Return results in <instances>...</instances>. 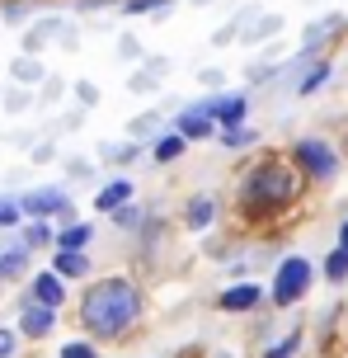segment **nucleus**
Instances as JSON below:
<instances>
[{
    "label": "nucleus",
    "mask_w": 348,
    "mask_h": 358,
    "mask_svg": "<svg viewBox=\"0 0 348 358\" xmlns=\"http://www.w3.org/2000/svg\"><path fill=\"white\" fill-rule=\"evenodd\" d=\"M207 113H212V123H221V127H236L245 113H250V99L245 94H217V99H207Z\"/></svg>",
    "instance_id": "nucleus-5"
},
{
    "label": "nucleus",
    "mask_w": 348,
    "mask_h": 358,
    "mask_svg": "<svg viewBox=\"0 0 348 358\" xmlns=\"http://www.w3.org/2000/svg\"><path fill=\"white\" fill-rule=\"evenodd\" d=\"M19 213H33L38 222H43V217H52V213H71V203H66V194L47 189V194H29L19 203Z\"/></svg>",
    "instance_id": "nucleus-9"
},
{
    "label": "nucleus",
    "mask_w": 348,
    "mask_h": 358,
    "mask_svg": "<svg viewBox=\"0 0 348 358\" xmlns=\"http://www.w3.org/2000/svg\"><path fill=\"white\" fill-rule=\"evenodd\" d=\"M75 99H80V104H94V99H99V90L85 80V85H75Z\"/></svg>",
    "instance_id": "nucleus-27"
},
{
    "label": "nucleus",
    "mask_w": 348,
    "mask_h": 358,
    "mask_svg": "<svg viewBox=\"0 0 348 358\" xmlns=\"http://www.w3.org/2000/svg\"><path fill=\"white\" fill-rule=\"evenodd\" d=\"M128 198H132V184H128V179H118V184H109L104 194L94 198V208H99V213H113V208H118V203H128Z\"/></svg>",
    "instance_id": "nucleus-13"
},
{
    "label": "nucleus",
    "mask_w": 348,
    "mask_h": 358,
    "mask_svg": "<svg viewBox=\"0 0 348 358\" xmlns=\"http://www.w3.org/2000/svg\"><path fill=\"white\" fill-rule=\"evenodd\" d=\"M61 358H94V344H66V349H61Z\"/></svg>",
    "instance_id": "nucleus-24"
},
{
    "label": "nucleus",
    "mask_w": 348,
    "mask_h": 358,
    "mask_svg": "<svg viewBox=\"0 0 348 358\" xmlns=\"http://www.w3.org/2000/svg\"><path fill=\"white\" fill-rule=\"evenodd\" d=\"M19 222V203H0V227H15Z\"/></svg>",
    "instance_id": "nucleus-26"
},
{
    "label": "nucleus",
    "mask_w": 348,
    "mask_h": 358,
    "mask_svg": "<svg viewBox=\"0 0 348 358\" xmlns=\"http://www.w3.org/2000/svg\"><path fill=\"white\" fill-rule=\"evenodd\" d=\"M221 142H226V146H250V142H255V132H250V127H221Z\"/></svg>",
    "instance_id": "nucleus-17"
},
{
    "label": "nucleus",
    "mask_w": 348,
    "mask_h": 358,
    "mask_svg": "<svg viewBox=\"0 0 348 358\" xmlns=\"http://www.w3.org/2000/svg\"><path fill=\"white\" fill-rule=\"evenodd\" d=\"M301 170L292 165V156H259L245 175H240L236 203L245 222H268V217L287 213L296 198H301Z\"/></svg>",
    "instance_id": "nucleus-1"
},
{
    "label": "nucleus",
    "mask_w": 348,
    "mask_h": 358,
    "mask_svg": "<svg viewBox=\"0 0 348 358\" xmlns=\"http://www.w3.org/2000/svg\"><path fill=\"white\" fill-rule=\"evenodd\" d=\"M128 15H151V10H169V0H123Z\"/></svg>",
    "instance_id": "nucleus-19"
},
{
    "label": "nucleus",
    "mask_w": 348,
    "mask_h": 358,
    "mask_svg": "<svg viewBox=\"0 0 348 358\" xmlns=\"http://www.w3.org/2000/svg\"><path fill=\"white\" fill-rule=\"evenodd\" d=\"M113 222H118V227H142V213H137L132 203H118V208H113Z\"/></svg>",
    "instance_id": "nucleus-20"
},
{
    "label": "nucleus",
    "mask_w": 348,
    "mask_h": 358,
    "mask_svg": "<svg viewBox=\"0 0 348 358\" xmlns=\"http://www.w3.org/2000/svg\"><path fill=\"white\" fill-rule=\"evenodd\" d=\"M52 325H56V311H52V306H38V302H29V306H24V316H19V330H24L29 340L52 335Z\"/></svg>",
    "instance_id": "nucleus-8"
},
{
    "label": "nucleus",
    "mask_w": 348,
    "mask_h": 358,
    "mask_svg": "<svg viewBox=\"0 0 348 358\" xmlns=\"http://www.w3.org/2000/svg\"><path fill=\"white\" fill-rule=\"evenodd\" d=\"M15 354V335H10V330H0V358H10Z\"/></svg>",
    "instance_id": "nucleus-28"
},
{
    "label": "nucleus",
    "mask_w": 348,
    "mask_h": 358,
    "mask_svg": "<svg viewBox=\"0 0 348 358\" xmlns=\"http://www.w3.org/2000/svg\"><path fill=\"white\" fill-rule=\"evenodd\" d=\"M325 80H330V62H320V66H315V71L306 76V80H301V94H311V90H320Z\"/></svg>",
    "instance_id": "nucleus-21"
},
{
    "label": "nucleus",
    "mask_w": 348,
    "mask_h": 358,
    "mask_svg": "<svg viewBox=\"0 0 348 358\" xmlns=\"http://www.w3.org/2000/svg\"><path fill=\"white\" fill-rule=\"evenodd\" d=\"M325 278H330V283H344L348 278V250H330V259H325Z\"/></svg>",
    "instance_id": "nucleus-15"
},
{
    "label": "nucleus",
    "mask_w": 348,
    "mask_h": 358,
    "mask_svg": "<svg viewBox=\"0 0 348 358\" xmlns=\"http://www.w3.org/2000/svg\"><path fill=\"white\" fill-rule=\"evenodd\" d=\"M212 217H217V203H212V198H193V203L183 208V222H188L193 231H202V227H212Z\"/></svg>",
    "instance_id": "nucleus-12"
},
{
    "label": "nucleus",
    "mask_w": 348,
    "mask_h": 358,
    "mask_svg": "<svg viewBox=\"0 0 348 358\" xmlns=\"http://www.w3.org/2000/svg\"><path fill=\"white\" fill-rule=\"evenodd\" d=\"M212 132H217V123H212V113H207L202 104L179 113V137H183V142H207Z\"/></svg>",
    "instance_id": "nucleus-6"
},
{
    "label": "nucleus",
    "mask_w": 348,
    "mask_h": 358,
    "mask_svg": "<svg viewBox=\"0 0 348 358\" xmlns=\"http://www.w3.org/2000/svg\"><path fill=\"white\" fill-rule=\"evenodd\" d=\"M183 146H188V142H183V137H179V132H174V137H165V142H160V146H156V161H174V156H179V151H183Z\"/></svg>",
    "instance_id": "nucleus-18"
},
{
    "label": "nucleus",
    "mask_w": 348,
    "mask_h": 358,
    "mask_svg": "<svg viewBox=\"0 0 348 358\" xmlns=\"http://www.w3.org/2000/svg\"><path fill=\"white\" fill-rule=\"evenodd\" d=\"M56 278H85L90 273V259L80 250H56V268H52Z\"/></svg>",
    "instance_id": "nucleus-11"
},
{
    "label": "nucleus",
    "mask_w": 348,
    "mask_h": 358,
    "mask_svg": "<svg viewBox=\"0 0 348 358\" xmlns=\"http://www.w3.org/2000/svg\"><path fill=\"white\" fill-rule=\"evenodd\" d=\"M292 165L301 170V179H334L339 175V156H334L330 142H320V137H301V142L292 146Z\"/></svg>",
    "instance_id": "nucleus-3"
},
{
    "label": "nucleus",
    "mask_w": 348,
    "mask_h": 358,
    "mask_svg": "<svg viewBox=\"0 0 348 358\" xmlns=\"http://www.w3.org/2000/svg\"><path fill=\"white\" fill-rule=\"evenodd\" d=\"M24 264H29V250L0 255V278H19V273H24Z\"/></svg>",
    "instance_id": "nucleus-16"
},
{
    "label": "nucleus",
    "mask_w": 348,
    "mask_h": 358,
    "mask_svg": "<svg viewBox=\"0 0 348 358\" xmlns=\"http://www.w3.org/2000/svg\"><path fill=\"white\" fill-rule=\"evenodd\" d=\"M306 287H311V259H306V255H287L273 273V302L292 306V302L306 297Z\"/></svg>",
    "instance_id": "nucleus-4"
},
{
    "label": "nucleus",
    "mask_w": 348,
    "mask_h": 358,
    "mask_svg": "<svg viewBox=\"0 0 348 358\" xmlns=\"http://www.w3.org/2000/svg\"><path fill=\"white\" fill-rule=\"evenodd\" d=\"M33 302L38 306H52V311L66 302V287H61L56 273H38V278H33Z\"/></svg>",
    "instance_id": "nucleus-10"
},
{
    "label": "nucleus",
    "mask_w": 348,
    "mask_h": 358,
    "mask_svg": "<svg viewBox=\"0 0 348 358\" xmlns=\"http://www.w3.org/2000/svg\"><path fill=\"white\" fill-rule=\"evenodd\" d=\"M24 241H29V245H47V241H52V231H47V222H33V227L24 231Z\"/></svg>",
    "instance_id": "nucleus-23"
},
{
    "label": "nucleus",
    "mask_w": 348,
    "mask_h": 358,
    "mask_svg": "<svg viewBox=\"0 0 348 358\" xmlns=\"http://www.w3.org/2000/svg\"><path fill=\"white\" fill-rule=\"evenodd\" d=\"M90 245V227L80 222V227H66V231L56 236V250H85Z\"/></svg>",
    "instance_id": "nucleus-14"
},
{
    "label": "nucleus",
    "mask_w": 348,
    "mask_h": 358,
    "mask_svg": "<svg viewBox=\"0 0 348 358\" xmlns=\"http://www.w3.org/2000/svg\"><path fill=\"white\" fill-rule=\"evenodd\" d=\"M259 302H264V287L259 283H236V287H226V292L217 297L221 311H255Z\"/></svg>",
    "instance_id": "nucleus-7"
},
{
    "label": "nucleus",
    "mask_w": 348,
    "mask_h": 358,
    "mask_svg": "<svg viewBox=\"0 0 348 358\" xmlns=\"http://www.w3.org/2000/svg\"><path fill=\"white\" fill-rule=\"evenodd\" d=\"M296 349H301V335H287V340H282V344H273V349H268L264 358H292Z\"/></svg>",
    "instance_id": "nucleus-22"
},
{
    "label": "nucleus",
    "mask_w": 348,
    "mask_h": 358,
    "mask_svg": "<svg viewBox=\"0 0 348 358\" xmlns=\"http://www.w3.org/2000/svg\"><path fill=\"white\" fill-rule=\"evenodd\" d=\"M80 321L94 340H118L142 321V292L132 278H99L80 297Z\"/></svg>",
    "instance_id": "nucleus-2"
},
{
    "label": "nucleus",
    "mask_w": 348,
    "mask_h": 358,
    "mask_svg": "<svg viewBox=\"0 0 348 358\" xmlns=\"http://www.w3.org/2000/svg\"><path fill=\"white\" fill-rule=\"evenodd\" d=\"M15 76H19V80H43V66H33V62H19Z\"/></svg>",
    "instance_id": "nucleus-25"
},
{
    "label": "nucleus",
    "mask_w": 348,
    "mask_h": 358,
    "mask_svg": "<svg viewBox=\"0 0 348 358\" xmlns=\"http://www.w3.org/2000/svg\"><path fill=\"white\" fill-rule=\"evenodd\" d=\"M339 250H348V222L339 227Z\"/></svg>",
    "instance_id": "nucleus-29"
}]
</instances>
